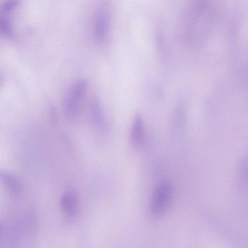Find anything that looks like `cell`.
<instances>
[{
	"mask_svg": "<svg viewBox=\"0 0 248 248\" xmlns=\"http://www.w3.org/2000/svg\"><path fill=\"white\" fill-rule=\"evenodd\" d=\"M87 87L86 80L79 79L70 88L64 101L65 112L68 117L73 118L77 114Z\"/></svg>",
	"mask_w": 248,
	"mask_h": 248,
	"instance_id": "cell-2",
	"label": "cell"
},
{
	"mask_svg": "<svg viewBox=\"0 0 248 248\" xmlns=\"http://www.w3.org/2000/svg\"><path fill=\"white\" fill-rule=\"evenodd\" d=\"M62 208L68 217H74L78 211V197L75 192L68 191L64 193L61 200Z\"/></svg>",
	"mask_w": 248,
	"mask_h": 248,
	"instance_id": "cell-5",
	"label": "cell"
},
{
	"mask_svg": "<svg viewBox=\"0 0 248 248\" xmlns=\"http://www.w3.org/2000/svg\"><path fill=\"white\" fill-rule=\"evenodd\" d=\"M3 232V228L2 225L0 223V237L2 235Z\"/></svg>",
	"mask_w": 248,
	"mask_h": 248,
	"instance_id": "cell-10",
	"label": "cell"
},
{
	"mask_svg": "<svg viewBox=\"0 0 248 248\" xmlns=\"http://www.w3.org/2000/svg\"><path fill=\"white\" fill-rule=\"evenodd\" d=\"M144 140V125L142 117L137 113L134 118L130 132V141L136 147L140 146Z\"/></svg>",
	"mask_w": 248,
	"mask_h": 248,
	"instance_id": "cell-4",
	"label": "cell"
},
{
	"mask_svg": "<svg viewBox=\"0 0 248 248\" xmlns=\"http://www.w3.org/2000/svg\"><path fill=\"white\" fill-rule=\"evenodd\" d=\"M110 25V13L108 5H101L96 11L93 26L95 38L99 43L104 42L108 35Z\"/></svg>",
	"mask_w": 248,
	"mask_h": 248,
	"instance_id": "cell-3",
	"label": "cell"
},
{
	"mask_svg": "<svg viewBox=\"0 0 248 248\" xmlns=\"http://www.w3.org/2000/svg\"><path fill=\"white\" fill-rule=\"evenodd\" d=\"M0 181L13 194L18 195L21 192V184L16 178L12 175L0 170Z\"/></svg>",
	"mask_w": 248,
	"mask_h": 248,
	"instance_id": "cell-6",
	"label": "cell"
},
{
	"mask_svg": "<svg viewBox=\"0 0 248 248\" xmlns=\"http://www.w3.org/2000/svg\"><path fill=\"white\" fill-rule=\"evenodd\" d=\"M18 0H10L3 3L2 8L5 11H10L14 9L18 5Z\"/></svg>",
	"mask_w": 248,
	"mask_h": 248,
	"instance_id": "cell-9",
	"label": "cell"
},
{
	"mask_svg": "<svg viewBox=\"0 0 248 248\" xmlns=\"http://www.w3.org/2000/svg\"><path fill=\"white\" fill-rule=\"evenodd\" d=\"M173 194V185L168 180L159 182L156 186L150 205L152 216L159 217L164 213L169 206Z\"/></svg>",
	"mask_w": 248,
	"mask_h": 248,
	"instance_id": "cell-1",
	"label": "cell"
},
{
	"mask_svg": "<svg viewBox=\"0 0 248 248\" xmlns=\"http://www.w3.org/2000/svg\"><path fill=\"white\" fill-rule=\"evenodd\" d=\"M0 29L1 32L9 38L14 37L15 34L10 21L7 19H3L0 21Z\"/></svg>",
	"mask_w": 248,
	"mask_h": 248,
	"instance_id": "cell-8",
	"label": "cell"
},
{
	"mask_svg": "<svg viewBox=\"0 0 248 248\" xmlns=\"http://www.w3.org/2000/svg\"><path fill=\"white\" fill-rule=\"evenodd\" d=\"M92 113L95 124L102 126L104 123L102 108L100 101L96 98L93 99L92 103Z\"/></svg>",
	"mask_w": 248,
	"mask_h": 248,
	"instance_id": "cell-7",
	"label": "cell"
}]
</instances>
